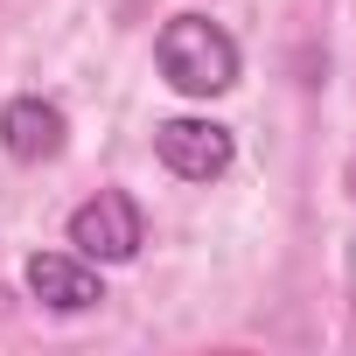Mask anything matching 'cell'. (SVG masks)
Wrapping results in <instances>:
<instances>
[{"instance_id": "cell-5", "label": "cell", "mask_w": 356, "mask_h": 356, "mask_svg": "<svg viewBox=\"0 0 356 356\" xmlns=\"http://www.w3.org/2000/svg\"><path fill=\"white\" fill-rule=\"evenodd\" d=\"M22 280H29V293H35L42 307H56V314H84V307L105 300L98 273H91L84 259H70V252H35V259L22 266Z\"/></svg>"}, {"instance_id": "cell-1", "label": "cell", "mask_w": 356, "mask_h": 356, "mask_svg": "<svg viewBox=\"0 0 356 356\" xmlns=\"http://www.w3.org/2000/svg\"><path fill=\"white\" fill-rule=\"evenodd\" d=\"M161 77L182 91V98H224L238 84V42L210 22V15H175L154 42Z\"/></svg>"}, {"instance_id": "cell-4", "label": "cell", "mask_w": 356, "mask_h": 356, "mask_svg": "<svg viewBox=\"0 0 356 356\" xmlns=\"http://www.w3.org/2000/svg\"><path fill=\"white\" fill-rule=\"evenodd\" d=\"M63 140H70V119H63V105H49V98H8V112H0V147H8L15 161H56L63 154Z\"/></svg>"}, {"instance_id": "cell-3", "label": "cell", "mask_w": 356, "mask_h": 356, "mask_svg": "<svg viewBox=\"0 0 356 356\" xmlns=\"http://www.w3.org/2000/svg\"><path fill=\"white\" fill-rule=\"evenodd\" d=\"M154 154H161L168 175H182V182H217L238 161V140L217 119H168V126H154Z\"/></svg>"}, {"instance_id": "cell-2", "label": "cell", "mask_w": 356, "mask_h": 356, "mask_svg": "<svg viewBox=\"0 0 356 356\" xmlns=\"http://www.w3.org/2000/svg\"><path fill=\"white\" fill-rule=\"evenodd\" d=\"M70 245L84 259H98V266H126L147 245V217H140V203L126 189H98L91 203L70 210Z\"/></svg>"}]
</instances>
